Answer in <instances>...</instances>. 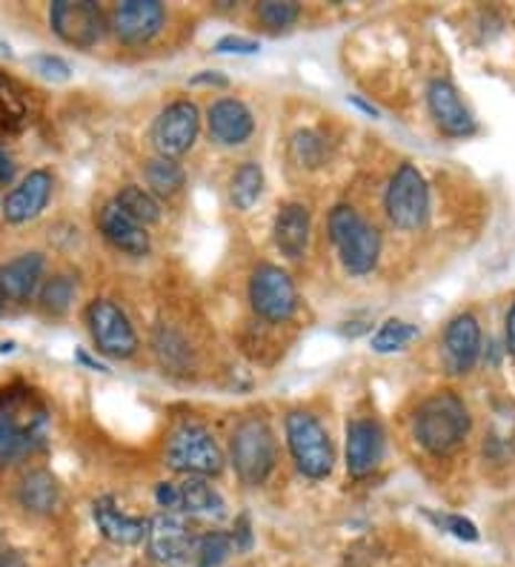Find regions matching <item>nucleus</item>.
Wrapping results in <instances>:
<instances>
[{
	"label": "nucleus",
	"mask_w": 515,
	"mask_h": 567,
	"mask_svg": "<svg viewBox=\"0 0 515 567\" xmlns=\"http://www.w3.org/2000/svg\"><path fill=\"white\" fill-rule=\"evenodd\" d=\"M49 442V408L29 384L0 388V467H14Z\"/></svg>",
	"instance_id": "1"
},
{
	"label": "nucleus",
	"mask_w": 515,
	"mask_h": 567,
	"mask_svg": "<svg viewBox=\"0 0 515 567\" xmlns=\"http://www.w3.org/2000/svg\"><path fill=\"white\" fill-rule=\"evenodd\" d=\"M473 419L459 393L453 390H439L426 395L412 415V436L430 456H450L461 444L467 442Z\"/></svg>",
	"instance_id": "2"
},
{
	"label": "nucleus",
	"mask_w": 515,
	"mask_h": 567,
	"mask_svg": "<svg viewBox=\"0 0 515 567\" xmlns=\"http://www.w3.org/2000/svg\"><path fill=\"white\" fill-rule=\"evenodd\" d=\"M229 464L240 485L261 487L278 467V439L264 415H244L229 436Z\"/></svg>",
	"instance_id": "3"
},
{
	"label": "nucleus",
	"mask_w": 515,
	"mask_h": 567,
	"mask_svg": "<svg viewBox=\"0 0 515 567\" xmlns=\"http://www.w3.org/2000/svg\"><path fill=\"white\" fill-rule=\"evenodd\" d=\"M327 227L343 270L356 278L370 276L381 258V233L375 224L367 221L352 204H338L327 218Z\"/></svg>",
	"instance_id": "4"
},
{
	"label": "nucleus",
	"mask_w": 515,
	"mask_h": 567,
	"mask_svg": "<svg viewBox=\"0 0 515 567\" xmlns=\"http://www.w3.org/2000/svg\"><path fill=\"white\" fill-rule=\"evenodd\" d=\"M164 464L178 476L215 478L227 467V453L206 424L181 422L166 439Z\"/></svg>",
	"instance_id": "5"
},
{
	"label": "nucleus",
	"mask_w": 515,
	"mask_h": 567,
	"mask_svg": "<svg viewBox=\"0 0 515 567\" xmlns=\"http://www.w3.org/2000/svg\"><path fill=\"white\" fill-rule=\"evenodd\" d=\"M284 436H287L289 456L296 462L298 473L309 482H323L336 471V447H332L330 430L321 419L307 410H292L284 419Z\"/></svg>",
	"instance_id": "6"
},
{
	"label": "nucleus",
	"mask_w": 515,
	"mask_h": 567,
	"mask_svg": "<svg viewBox=\"0 0 515 567\" xmlns=\"http://www.w3.org/2000/svg\"><path fill=\"white\" fill-rule=\"evenodd\" d=\"M384 213L392 227L404 233H415L430 218V187L412 161H404L387 181Z\"/></svg>",
	"instance_id": "7"
},
{
	"label": "nucleus",
	"mask_w": 515,
	"mask_h": 567,
	"mask_svg": "<svg viewBox=\"0 0 515 567\" xmlns=\"http://www.w3.org/2000/svg\"><path fill=\"white\" fill-rule=\"evenodd\" d=\"M83 321H86L95 350L106 359L126 361L137 353L141 341H137L135 327L112 298H92L83 310Z\"/></svg>",
	"instance_id": "8"
},
{
	"label": "nucleus",
	"mask_w": 515,
	"mask_h": 567,
	"mask_svg": "<svg viewBox=\"0 0 515 567\" xmlns=\"http://www.w3.org/2000/svg\"><path fill=\"white\" fill-rule=\"evenodd\" d=\"M249 307L267 324H287L298 312L296 281L278 264H258L249 276Z\"/></svg>",
	"instance_id": "9"
},
{
	"label": "nucleus",
	"mask_w": 515,
	"mask_h": 567,
	"mask_svg": "<svg viewBox=\"0 0 515 567\" xmlns=\"http://www.w3.org/2000/svg\"><path fill=\"white\" fill-rule=\"evenodd\" d=\"M200 135V110L189 97H178L158 112L152 121L150 141L161 158H175L186 155L195 146Z\"/></svg>",
	"instance_id": "10"
},
{
	"label": "nucleus",
	"mask_w": 515,
	"mask_h": 567,
	"mask_svg": "<svg viewBox=\"0 0 515 567\" xmlns=\"http://www.w3.org/2000/svg\"><path fill=\"white\" fill-rule=\"evenodd\" d=\"M52 32L75 49H92L110 29V18L92 0H58L49 7Z\"/></svg>",
	"instance_id": "11"
},
{
	"label": "nucleus",
	"mask_w": 515,
	"mask_h": 567,
	"mask_svg": "<svg viewBox=\"0 0 515 567\" xmlns=\"http://www.w3.org/2000/svg\"><path fill=\"white\" fill-rule=\"evenodd\" d=\"M195 539H198V533L193 530L186 516H181V513H158V516L150 519L146 550L161 567H181L193 559Z\"/></svg>",
	"instance_id": "12"
},
{
	"label": "nucleus",
	"mask_w": 515,
	"mask_h": 567,
	"mask_svg": "<svg viewBox=\"0 0 515 567\" xmlns=\"http://www.w3.org/2000/svg\"><path fill=\"white\" fill-rule=\"evenodd\" d=\"M166 27V7L158 0H124L110 12V29L126 47L155 41Z\"/></svg>",
	"instance_id": "13"
},
{
	"label": "nucleus",
	"mask_w": 515,
	"mask_h": 567,
	"mask_svg": "<svg viewBox=\"0 0 515 567\" xmlns=\"http://www.w3.org/2000/svg\"><path fill=\"white\" fill-rule=\"evenodd\" d=\"M384 430L375 419L370 415H361V419H352L347 422V444H343V464H347V473L352 478H367L381 467L384 462Z\"/></svg>",
	"instance_id": "14"
},
{
	"label": "nucleus",
	"mask_w": 515,
	"mask_h": 567,
	"mask_svg": "<svg viewBox=\"0 0 515 567\" xmlns=\"http://www.w3.org/2000/svg\"><path fill=\"white\" fill-rule=\"evenodd\" d=\"M426 106L430 115L439 124V130L450 138H470L478 132V121L470 112V106L461 101V92L446 78H435L426 86Z\"/></svg>",
	"instance_id": "15"
},
{
	"label": "nucleus",
	"mask_w": 515,
	"mask_h": 567,
	"mask_svg": "<svg viewBox=\"0 0 515 567\" xmlns=\"http://www.w3.org/2000/svg\"><path fill=\"white\" fill-rule=\"evenodd\" d=\"M206 130H209L213 144L235 150V146H244L253 141L255 115L240 97H218L206 110Z\"/></svg>",
	"instance_id": "16"
},
{
	"label": "nucleus",
	"mask_w": 515,
	"mask_h": 567,
	"mask_svg": "<svg viewBox=\"0 0 515 567\" xmlns=\"http://www.w3.org/2000/svg\"><path fill=\"white\" fill-rule=\"evenodd\" d=\"M52 189H55V175L49 169H32L18 187L9 189L3 204H0V213H3L7 224H14V227L34 221L47 209Z\"/></svg>",
	"instance_id": "17"
},
{
	"label": "nucleus",
	"mask_w": 515,
	"mask_h": 567,
	"mask_svg": "<svg viewBox=\"0 0 515 567\" xmlns=\"http://www.w3.org/2000/svg\"><path fill=\"white\" fill-rule=\"evenodd\" d=\"M97 229H101V236L117 249V252H124V256L132 258H144L152 252V238L150 229L144 224H137L130 213L117 207L115 198L112 202L103 204L97 209Z\"/></svg>",
	"instance_id": "18"
},
{
	"label": "nucleus",
	"mask_w": 515,
	"mask_h": 567,
	"mask_svg": "<svg viewBox=\"0 0 515 567\" xmlns=\"http://www.w3.org/2000/svg\"><path fill=\"white\" fill-rule=\"evenodd\" d=\"M92 522H95L103 539L117 547L141 545V542H146V533H150V519L126 513L124 507L117 505L115 496H101L92 502Z\"/></svg>",
	"instance_id": "19"
},
{
	"label": "nucleus",
	"mask_w": 515,
	"mask_h": 567,
	"mask_svg": "<svg viewBox=\"0 0 515 567\" xmlns=\"http://www.w3.org/2000/svg\"><path fill=\"white\" fill-rule=\"evenodd\" d=\"M481 359V324L473 312H459L444 330V364L453 375H467Z\"/></svg>",
	"instance_id": "20"
},
{
	"label": "nucleus",
	"mask_w": 515,
	"mask_h": 567,
	"mask_svg": "<svg viewBox=\"0 0 515 567\" xmlns=\"http://www.w3.org/2000/svg\"><path fill=\"white\" fill-rule=\"evenodd\" d=\"M309 238H312V215L309 207L301 202H287L272 221V241L284 258L289 261H301L309 249Z\"/></svg>",
	"instance_id": "21"
},
{
	"label": "nucleus",
	"mask_w": 515,
	"mask_h": 567,
	"mask_svg": "<svg viewBox=\"0 0 515 567\" xmlns=\"http://www.w3.org/2000/svg\"><path fill=\"white\" fill-rule=\"evenodd\" d=\"M172 513H181L186 519H224L227 516V502L218 493V487L209 478L184 476L175 482V507Z\"/></svg>",
	"instance_id": "22"
},
{
	"label": "nucleus",
	"mask_w": 515,
	"mask_h": 567,
	"mask_svg": "<svg viewBox=\"0 0 515 567\" xmlns=\"http://www.w3.org/2000/svg\"><path fill=\"white\" fill-rule=\"evenodd\" d=\"M43 272H47V258L41 252H23L0 270V284H3L7 298L27 305L34 298V292H41Z\"/></svg>",
	"instance_id": "23"
},
{
	"label": "nucleus",
	"mask_w": 515,
	"mask_h": 567,
	"mask_svg": "<svg viewBox=\"0 0 515 567\" xmlns=\"http://www.w3.org/2000/svg\"><path fill=\"white\" fill-rule=\"evenodd\" d=\"M18 505L34 516H52L61 507V485L55 473L47 467H34L18 485Z\"/></svg>",
	"instance_id": "24"
},
{
	"label": "nucleus",
	"mask_w": 515,
	"mask_h": 567,
	"mask_svg": "<svg viewBox=\"0 0 515 567\" xmlns=\"http://www.w3.org/2000/svg\"><path fill=\"white\" fill-rule=\"evenodd\" d=\"M264 184H267L264 166L258 164V161H244V164L235 166V173L229 175V204H233L238 213H249L255 204L261 202Z\"/></svg>",
	"instance_id": "25"
},
{
	"label": "nucleus",
	"mask_w": 515,
	"mask_h": 567,
	"mask_svg": "<svg viewBox=\"0 0 515 567\" xmlns=\"http://www.w3.org/2000/svg\"><path fill=\"white\" fill-rule=\"evenodd\" d=\"M144 181L155 198H175L186 187V169L175 158H150L144 164Z\"/></svg>",
	"instance_id": "26"
},
{
	"label": "nucleus",
	"mask_w": 515,
	"mask_h": 567,
	"mask_svg": "<svg viewBox=\"0 0 515 567\" xmlns=\"http://www.w3.org/2000/svg\"><path fill=\"white\" fill-rule=\"evenodd\" d=\"M115 204L124 209V213H130L137 224H144L146 229L164 218V209H161L158 198H155L146 187H141V184H126V187L117 189Z\"/></svg>",
	"instance_id": "27"
},
{
	"label": "nucleus",
	"mask_w": 515,
	"mask_h": 567,
	"mask_svg": "<svg viewBox=\"0 0 515 567\" xmlns=\"http://www.w3.org/2000/svg\"><path fill=\"white\" fill-rule=\"evenodd\" d=\"M233 554H235L233 533L206 530V533H198V539H195L193 561L195 567H220Z\"/></svg>",
	"instance_id": "28"
},
{
	"label": "nucleus",
	"mask_w": 515,
	"mask_h": 567,
	"mask_svg": "<svg viewBox=\"0 0 515 567\" xmlns=\"http://www.w3.org/2000/svg\"><path fill=\"white\" fill-rule=\"evenodd\" d=\"M415 339H419V327L401 319H387L384 324L372 332L370 347H372V353L390 355L404 350V347H410Z\"/></svg>",
	"instance_id": "29"
},
{
	"label": "nucleus",
	"mask_w": 515,
	"mask_h": 567,
	"mask_svg": "<svg viewBox=\"0 0 515 567\" xmlns=\"http://www.w3.org/2000/svg\"><path fill=\"white\" fill-rule=\"evenodd\" d=\"M289 155L298 166H307V169H318V166L327 161V141H323L321 132L316 130H301L292 135L289 141Z\"/></svg>",
	"instance_id": "30"
},
{
	"label": "nucleus",
	"mask_w": 515,
	"mask_h": 567,
	"mask_svg": "<svg viewBox=\"0 0 515 567\" xmlns=\"http://www.w3.org/2000/svg\"><path fill=\"white\" fill-rule=\"evenodd\" d=\"M303 9L298 3H289V0H267V3H258L255 7V21L267 27L269 32H287V29L296 27L301 21Z\"/></svg>",
	"instance_id": "31"
},
{
	"label": "nucleus",
	"mask_w": 515,
	"mask_h": 567,
	"mask_svg": "<svg viewBox=\"0 0 515 567\" xmlns=\"http://www.w3.org/2000/svg\"><path fill=\"white\" fill-rule=\"evenodd\" d=\"M75 292H78V284L75 278L66 276V272H58V276L47 278L41 287V307L52 316H61L72 307L75 301Z\"/></svg>",
	"instance_id": "32"
},
{
	"label": "nucleus",
	"mask_w": 515,
	"mask_h": 567,
	"mask_svg": "<svg viewBox=\"0 0 515 567\" xmlns=\"http://www.w3.org/2000/svg\"><path fill=\"white\" fill-rule=\"evenodd\" d=\"M27 121V104L21 90L9 78L0 75V130H21Z\"/></svg>",
	"instance_id": "33"
},
{
	"label": "nucleus",
	"mask_w": 515,
	"mask_h": 567,
	"mask_svg": "<svg viewBox=\"0 0 515 567\" xmlns=\"http://www.w3.org/2000/svg\"><path fill=\"white\" fill-rule=\"evenodd\" d=\"M155 353H158L161 364L169 367V370H178V367L189 364V347L184 344L178 332L166 330V327H161L155 332Z\"/></svg>",
	"instance_id": "34"
},
{
	"label": "nucleus",
	"mask_w": 515,
	"mask_h": 567,
	"mask_svg": "<svg viewBox=\"0 0 515 567\" xmlns=\"http://www.w3.org/2000/svg\"><path fill=\"white\" fill-rule=\"evenodd\" d=\"M426 519H433L441 530H446L455 539L478 542V527L467 516H459V513H426Z\"/></svg>",
	"instance_id": "35"
},
{
	"label": "nucleus",
	"mask_w": 515,
	"mask_h": 567,
	"mask_svg": "<svg viewBox=\"0 0 515 567\" xmlns=\"http://www.w3.org/2000/svg\"><path fill=\"white\" fill-rule=\"evenodd\" d=\"M29 63H32V70L38 72V75L47 78V81H69V78H72V66H69L61 55H34Z\"/></svg>",
	"instance_id": "36"
},
{
	"label": "nucleus",
	"mask_w": 515,
	"mask_h": 567,
	"mask_svg": "<svg viewBox=\"0 0 515 567\" xmlns=\"http://www.w3.org/2000/svg\"><path fill=\"white\" fill-rule=\"evenodd\" d=\"M261 49V43L253 41V38H244V35H224L215 41L213 52L218 55H255Z\"/></svg>",
	"instance_id": "37"
},
{
	"label": "nucleus",
	"mask_w": 515,
	"mask_h": 567,
	"mask_svg": "<svg viewBox=\"0 0 515 567\" xmlns=\"http://www.w3.org/2000/svg\"><path fill=\"white\" fill-rule=\"evenodd\" d=\"M233 542H235V554H249V550H253L255 536H253V522H249L247 513H240L238 519H235Z\"/></svg>",
	"instance_id": "38"
},
{
	"label": "nucleus",
	"mask_w": 515,
	"mask_h": 567,
	"mask_svg": "<svg viewBox=\"0 0 515 567\" xmlns=\"http://www.w3.org/2000/svg\"><path fill=\"white\" fill-rule=\"evenodd\" d=\"M189 86H213V90H227L229 78L218 70H204L189 78Z\"/></svg>",
	"instance_id": "39"
},
{
	"label": "nucleus",
	"mask_w": 515,
	"mask_h": 567,
	"mask_svg": "<svg viewBox=\"0 0 515 567\" xmlns=\"http://www.w3.org/2000/svg\"><path fill=\"white\" fill-rule=\"evenodd\" d=\"M14 181V158L0 146V187H9Z\"/></svg>",
	"instance_id": "40"
},
{
	"label": "nucleus",
	"mask_w": 515,
	"mask_h": 567,
	"mask_svg": "<svg viewBox=\"0 0 515 567\" xmlns=\"http://www.w3.org/2000/svg\"><path fill=\"white\" fill-rule=\"evenodd\" d=\"M0 567H29L21 550H0Z\"/></svg>",
	"instance_id": "41"
},
{
	"label": "nucleus",
	"mask_w": 515,
	"mask_h": 567,
	"mask_svg": "<svg viewBox=\"0 0 515 567\" xmlns=\"http://www.w3.org/2000/svg\"><path fill=\"white\" fill-rule=\"evenodd\" d=\"M75 361H81L83 367H90V370H95V373H110V367L103 364V361L92 359V355L86 353V350H78V353H75Z\"/></svg>",
	"instance_id": "42"
},
{
	"label": "nucleus",
	"mask_w": 515,
	"mask_h": 567,
	"mask_svg": "<svg viewBox=\"0 0 515 567\" xmlns=\"http://www.w3.org/2000/svg\"><path fill=\"white\" fill-rule=\"evenodd\" d=\"M347 101H350V104H352V106H358V110H361V112H367V115H370V118H378V115H381V112H378V110H375V106H372V104H367L364 97H358V95H350V97H347Z\"/></svg>",
	"instance_id": "43"
},
{
	"label": "nucleus",
	"mask_w": 515,
	"mask_h": 567,
	"mask_svg": "<svg viewBox=\"0 0 515 567\" xmlns=\"http://www.w3.org/2000/svg\"><path fill=\"white\" fill-rule=\"evenodd\" d=\"M507 350L515 355V305L507 312Z\"/></svg>",
	"instance_id": "44"
},
{
	"label": "nucleus",
	"mask_w": 515,
	"mask_h": 567,
	"mask_svg": "<svg viewBox=\"0 0 515 567\" xmlns=\"http://www.w3.org/2000/svg\"><path fill=\"white\" fill-rule=\"evenodd\" d=\"M3 305H7V292H3V284H0V310H3Z\"/></svg>",
	"instance_id": "45"
}]
</instances>
